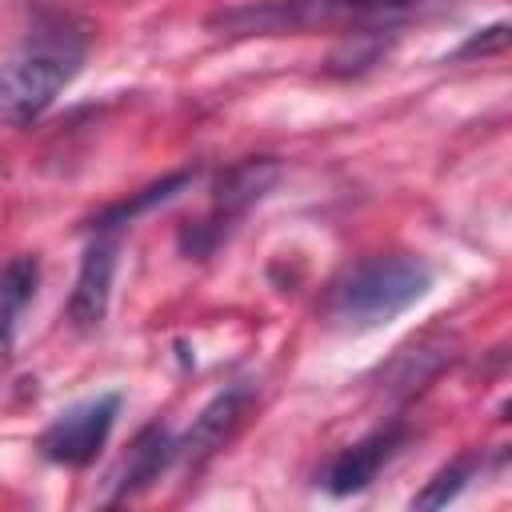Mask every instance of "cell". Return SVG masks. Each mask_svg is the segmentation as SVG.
<instances>
[{
	"instance_id": "obj_11",
	"label": "cell",
	"mask_w": 512,
	"mask_h": 512,
	"mask_svg": "<svg viewBox=\"0 0 512 512\" xmlns=\"http://www.w3.org/2000/svg\"><path fill=\"white\" fill-rule=\"evenodd\" d=\"M444 360H452L448 344H412L400 348V356L388 364V392H416L428 376H436L444 368Z\"/></svg>"
},
{
	"instance_id": "obj_9",
	"label": "cell",
	"mask_w": 512,
	"mask_h": 512,
	"mask_svg": "<svg viewBox=\"0 0 512 512\" xmlns=\"http://www.w3.org/2000/svg\"><path fill=\"white\" fill-rule=\"evenodd\" d=\"M40 284V260L36 256H12L0 268V364L12 356L16 344V316L28 308Z\"/></svg>"
},
{
	"instance_id": "obj_15",
	"label": "cell",
	"mask_w": 512,
	"mask_h": 512,
	"mask_svg": "<svg viewBox=\"0 0 512 512\" xmlns=\"http://www.w3.org/2000/svg\"><path fill=\"white\" fill-rule=\"evenodd\" d=\"M412 4H424V0H372V12H396V8H412Z\"/></svg>"
},
{
	"instance_id": "obj_13",
	"label": "cell",
	"mask_w": 512,
	"mask_h": 512,
	"mask_svg": "<svg viewBox=\"0 0 512 512\" xmlns=\"http://www.w3.org/2000/svg\"><path fill=\"white\" fill-rule=\"evenodd\" d=\"M380 56H384V44H380L372 32H360L356 44L348 40V44L328 60V68H332V72H364V68L376 64Z\"/></svg>"
},
{
	"instance_id": "obj_3",
	"label": "cell",
	"mask_w": 512,
	"mask_h": 512,
	"mask_svg": "<svg viewBox=\"0 0 512 512\" xmlns=\"http://www.w3.org/2000/svg\"><path fill=\"white\" fill-rule=\"evenodd\" d=\"M120 392H100V396H88L72 408H64L44 432H40V452L44 460L52 464H64V468H84L100 456V448L108 444L112 436V424L120 416Z\"/></svg>"
},
{
	"instance_id": "obj_4",
	"label": "cell",
	"mask_w": 512,
	"mask_h": 512,
	"mask_svg": "<svg viewBox=\"0 0 512 512\" xmlns=\"http://www.w3.org/2000/svg\"><path fill=\"white\" fill-rule=\"evenodd\" d=\"M116 260H120V244L112 236H100L84 248L72 296H68V324L76 332H92L104 324L108 316V300H112V280H116Z\"/></svg>"
},
{
	"instance_id": "obj_10",
	"label": "cell",
	"mask_w": 512,
	"mask_h": 512,
	"mask_svg": "<svg viewBox=\"0 0 512 512\" xmlns=\"http://www.w3.org/2000/svg\"><path fill=\"white\" fill-rule=\"evenodd\" d=\"M196 180V168H180V172H168V176H160V180H152L148 188H140L136 196H128V200H120V204H108V208H100L96 216H92V228L96 232H112V228H124V224H132L136 216H144V212H152V208H160V204H168V200H176L188 184Z\"/></svg>"
},
{
	"instance_id": "obj_7",
	"label": "cell",
	"mask_w": 512,
	"mask_h": 512,
	"mask_svg": "<svg viewBox=\"0 0 512 512\" xmlns=\"http://www.w3.org/2000/svg\"><path fill=\"white\" fill-rule=\"evenodd\" d=\"M248 388H224L216 392L192 420V428L184 432V440H176V460H184L188 468H200L208 456H216L232 432L240 428L244 412H248Z\"/></svg>"
},
{
	"instance_id": "obj_8",
	"label": "cell",
	"mask_w": 512,
	"mask_h": 512,
	"mask_svg": "<svg viewBox=\"0 0 512 512\" xmlns=\"http://www.w3.org/2000/svg\"><path fill=\"white\" fill-rule=\"evenodd\" d=\"M276 180H280V164L272 156H248V160L232 164L228 172H220V180L212 188V216L220 224L244 216L256 200H264L272 192Z\"/></svg>"
},
{
	"instance_id": "obj_14",
	"label": "cell",
	"mask_w": 512,
	"mask_h": 512,
	"mask_svg": "<svg viewBox=\"0 0 512 512\" xmlns=\"http://www.w3.org/2000/svg\"><path fill=\"white\" fill-rule=\"evenodd\" d=\"M508 48V24L504 20H496L492 28H480V32H472L456 52H452V60H468V56H492V52H504Z\"/></svg>"
},
{
	"instance_id": "obj_6",
	"label": "cell",
	"mask_w": 512,
	"mask_h": 512,
	"mask_svg": "<svg viewBox=\"0 0 512 512\" xmlns=\"http://www.w3.org/2000/svg\"><path fill=\"white\" fill-rule=\"evenodd\" d=\"M176 460V436L164 428V424H144L128 452L120 456V464L112 468L108 476V492H104V504H120L136 492H144L152 480H160V472H168Z\"/></svg>"
},
{
	"instance_id": "obj_2",
	"label": "cell",
	"mask_w": 512,
	"mask_h": 512,
	"mask_svg": "<svg viewBox=\"0 0 512 512\" xmlns=\"http://www.w3.org/2000/svg\"><path fill=\"white\" fill-rule=\"evenodd\" d=\"M432 288V268L420 256H368L352 264L324 300V312L344 328H380L424 300Z\"/></svg>"
},
{
	"instance_id": "obj_12",
	"label": "cell",
	"mask_w": 512,
	"mask_h": 512,
	"mask_svg": "<svg viewBox=\"0 0 512 512\" xmlns=\"http://www.w3.org/2000/svg\"><path fill=\"white\" fill-rule=\"evenodd\" d=\"M480 472V456H460V460H452V464H444L416 496H412V508H444V504H452L464 488H468V480Z\"/></svg>"
},
{
	"instance_id": "obj_1",
	"label": "cell",
	"mask_w": 512,
	"mask_h": 512,
	"mask_svg": "<svg viewBox=\"0 0 512 512\" xmlns=\"http://www.w3.org/2000/svg\"><path fill=\"white\" fill-rule=\"evenodd\" d=\"M84 60V36L68 24L36 28L24 48L0 60V124L24 128L40 120L52 100L72 84Z\"/></svg>"
},
{
	"instance_id": "obj_5",
	"label": "cell",
	"mask_w": 512,
	"mask_h": 512,
	"mask_svg": "<svg viewBox=\"0 0 512 512\" xmlns=\"http://www.w3.org/2000/svg\"><path fill=\"white\" fill-rule=\"evenodd\" d=\"M404 440H408V432L400 424H388V428L368 432L364 440H356L340 456H332V464L320 476V488L328 496H356V492H364L376 480V472L400 452Z\"/></svg>"
}]
</instances>
